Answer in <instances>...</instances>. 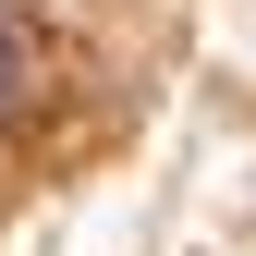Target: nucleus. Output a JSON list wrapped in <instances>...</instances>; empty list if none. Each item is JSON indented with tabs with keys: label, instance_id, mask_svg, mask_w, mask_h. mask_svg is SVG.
Instances as JSON below:
<instances>
[{
	"label": "nucleus",
	"instance_id": "f257e3e1",
	"mask_svg": "<svg viewBox=\"0 0 256 256\" xmlns=\"http://www.w3.org/2000/svg\"><path fill=\"white\" fill-rule=\"evenodd\" d=\"M12 86H24V37L0 24V98H12Z\"/></svg>",
	"mask_w": 256,
	"mask_h": 256
}]
</instances>
